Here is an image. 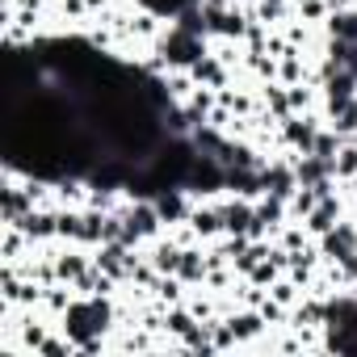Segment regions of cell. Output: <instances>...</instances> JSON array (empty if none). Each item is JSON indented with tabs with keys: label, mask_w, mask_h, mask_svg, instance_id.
Wrapping results in <instances>:
<instances>
[{
	"label": "cell",
	"mask_w": 357,
	"mask_h": 357,
	"mask_svg": "<svg viewBox=\"0 0 357 357\" xmlns=\"http://www.w3.org/2000/svg\"><path fill=\"white\" fill-rule=\"evenodd\" d=\"M0 211H5V223H22V219L34 211V190H30V185H26V190H17V185L0 190Z\"/></svg>",
	"instance_id": "obj_12"
},
{
	"label": "cell",
	"mask_w": 357,
	"mask_h": 357,
	"mask_svg": "<svg viewBox=\"0 0 357 357\" xmlns=\"http://www.w3.org/2000/svg\"><path fill=\"white\" fill-rule=\"evenodd\" d=\"M72 353H76L72 336H47L43 349H38V357H72Z\"/></svg>",
	"instance_id": "obj_26"
},
{
	"label": "cell",
	"mask_w": 357,
	"mask_h": 357,
	"mask_svg": "<svg viewBox=\"0 0 357 357\" xmlns=\"http://www.w3.org/2000/svg\"><path fill=\"white\" fill-rule=\"evenodd\" d=\"M332 176H336V181H353V176H357V143H353V139L336 151V160H332Z\"/></svg>",
	"instance_id": "obj_22"
},
{
	"label": "cell",
	"mask_w": 357,
	"mask_h": 357,
	"mask_svg": "<svg viewBox=\"0 0 357 357\" xmlns=\"http://www.w3.org/2000/svg\"><path fill=\"white\" fill-rule=\"evenodd\" d=\"M59 236L63 240H84V215L80 211H59Z\"/></svg>",
	"instance_id": "obj_25"
},
{
	"label": "cell",
	"mask_w": 357,
	"mask_h": 357,
	"mask_svg": "<svg viewBox=\"0 0 357 357\" xmlns=\"http://www.w3.org/2000/svg\"><path fill=\"white\" fill-rule=\"evenodd\" d=\"M181 252H185L181 240H160V244L151 248V265H155L160 273H176V265H181Z\"/></svg>",
	"instance_id": "obj_17"
},
{
	"label": "cell",
	"mask_w": 357,
	"mask_h": 357,
	"mask_svg": "<svg viewBox=\"0 0 357 357\" xmlns=\"http://www.w3.org/2000/svg\"><path fill=\"white\" fill-rule=\"evenodd\" d=\"M319 198H324V194H319L315 185H298V190H294V198H290V219H298V223H303V219L319 206Z\"/></svg>",
	"instance_id": "obj_21"
},
{
	"label": "cell",
	"mask_w": 357,
	"mask_h": 357,
	"mask_svg": "<svg viewBox=\"0 0 357 357\" xmlns=\"http://www.w3.org/2000/svg\"><path fill=\"white\" fill-rule=\"evenodd\" d=\"M190 76H194L198 84H206V89H227V63H223L219 55H202V59L190 68Z\"/></svg>",
	"instance_id": "obj_15"
},
{
	"label": "cell",
	"mask_w": 357,
	"mask_h": 357,
	"mask_svg": "<svg viewBox=\"0 0 357 357\" xmlns=\"http://www.w3.org/2000/svg\"><path fill=\"white\" fill-rule=\"evenodd\" d=\"M155 55L164 59V68L172 72V68H194L202 55H211L206 51V43H202V34H194V30H181V26H172L168 34H160V43H155Z\"/></svg>",
	"instance_id": "obj_2"
},
{
	"label": "cell",
	"mask_w": 357,
	"mask_h": 357,
	"mask_svg": "<svg viewBox=\"0 0 357 357\" xmlns=\"http://www.w3.org/2000/svg\"><path fill=\"white\" fill-rule=\"evenodd\" d=\"M93 265V257H84V252H59L55 257V269H59V282H68V286H76L80 278H84V269Z\"/></svg>",
	"instance_id": "obj_18"
},
{
	"label": "cell",
	"mask_w": 357,
	"mask_h": 357,
	"mask_svg": "<svg viewBox=\"0 0 357 357\" xmlns=\"http://www.w3.org/2000/svg\"><path fill=\"white\" fill-rule=\"evenodd\" d=\"M17 328H22V344L38 353V349H43V340H47V328H43V324H34V319H30V324H17Z\"/></svg>",
	"instance_id": "obj_28"
},
{
	"label": "cell",
	"mask_w": 357,
	"mask_h": 357,
	"mask_svg": "<svg viewBox=\"0 0 357 357\" xmlns=\"http://www.w3.org/2000/svg\"><path fill=\"white\" fill-rule=\"evenodd\" d=\"M252 219H257V202L252 198H236V202L223 206V231L227 236H248Z\"/></svg>",
	"instance_id": "obj_8"
},
{
	"label": "cell",
	"mask_w": 357,
	"mask_h": 357,
	"mask_svg": "<svg viewBox=\"0 0 357 357\" xmlns=\"http://www.w3.org/2000/svg\"><path fill=\"white\" fill-rule=\"evenodd\" d=\"M122 223H126V244L135 248L139 240H151L155 231H160V211H155V202L147 198V202H135V206H126L122 211Z\"/></svg>",
	"instance_id": "obj_3"
},
{
	"label": "cell",
	"mask_w": 357,
	"mask_h": 357,
	"mask_svg": "<svg viewBox=\"0 0 357 357\" xmlns=\"http://www.w3.org/2000/svg\"><path fill=\"white\" fill-rule=\"evenodd\" d=\"M227 328H231L236 344H248V340H257L269 324H265V315H261L257 307H240L236 315H227Z\"/></svg>",
	"instance_id": "obj_9"
},
{
	"label": "cell",
	"mask_w": 357,
	"mask_h": 357,
	"mask_svg": "<svg viewBox=\"0 0 357 357\" xmlns=\"http://www.w3.org/2000/svg\"><path fill=\"white\" fill-rule=\"evenodd\" d=\"M185 307H190V311H194L198 319H211V315H215V303H206V298H190Z\"/></svg>",
	"instance_id": "obj_31"
},
{
	"label": "cell",
	"mask_w": 357,
	"mask_h": 357,
	"mask_svg": "<svg viewBox=\"0 0 357 357\" xmlns=\"http://www.w3.org/2000/svg\"><path fill=\"white\" fill-rule=\"evenodd\" d=\"M353 97H357V76L353 72H336V76L324 80V109H328V118H336Z\"/></svg>",
	"instance_id": "obj_7"
},
{
	"label": "cell",
	"mask_w": 357,
	"mask_h": 357,
	"mask_svg": "<svg viewBox=\"0 0 357 357\" xmlns=\"http://www.w3.org/2000/svg\"><path fill=\"white\" fill-rule=\"evenodd\" d=\"M328 126H332V130H340V135L349 139V135L357 130V97H353V101H349V105H344V109H340L332 122H328Z\"/></svg>",
	"instance_id": "obj_27"
},
{
	"label": "cell",
	"mask_w": 357,
	"mask_h": 357,
	"mask_svg": "<svg viewBox=\"0 0 357 357\" xmlns=\"http://www.w3.org/2000/svg\"><path fill=\"white\" fill-rule=\"evenodd\" d=\"M328 34L340 38V43H357V13H353V9H332Z\"/></svg>",
	"instance_id": "obj_19"
},
{
	"label": "cell",
	"mask_w": 357,
	"mask_h": 357,
	"mask_svg": "<svg viewBox=\"0 0 357 357\" xmlns=\"http://www.w3.org/2000/svg\"><path fill=\"white\" fill-rule=\"evenodd\" d=\"M63 13H72V17H84V13H89V0H63Z\"/></svg>",
	"instance_id": "obj_32"
},
{
	"label": "cell",
	"mask_w": 357,
	"mask_h": 357,
	"mask_svg": "<svg viewBox=\"0 0 357 357\" xmlns=\"http://www.w3.org/2000/svg\"><path fill=\"white\" fill-rule=\"evenodd\" d=\"M278 80H282V84H303V80H307V68H303L298 47H290V51L282 55V63H278Z\"/></svg>",
	"instance_id": "obj_20"
},
{
	"label": "cell",
	"mask_w": 357,
	"mask_h": 357,
	"mask_svg": "<svg viewBox=\"0 0 357 357\" xmlns=\"http://www.w3.org/2000/svg\"><path fill=\"white\" fill-rule=\"evenodd\" d=\"M328 5H332V9H344V5H353V0H328Z\"/></svg>",
	"instance_id": "obj_33"
},
{
	"label": "cell",
	"mask_w": 357,
	"mask_h": 357,
	"mask_svg": "<svg viewBox=\"0 0 357 357\" xmlns=\"http://www.w3.org/2000/svg\"><path fill=\"white\" fill-rule=\"evenodd\" d=\"M185 227H194L198 240H215V236H223V206H194L190 219H185Z\"/></svg>",
	"instance_id": "obj_11"
},
{
	"label": "cell",
	"mask_w": 357,
	"mask_h": 357,
	"mask_svg": "<svg viewBox=\"0 0 357 357\" xmlns=\"http://www.w3.org/2000/svg\"><path fill=\"white\" fill-rule=\"evenodd\" d=\"M265 105L273 118H290V93L282 84H265Z\"/></svg>",
	"instance_id": "obj_24"
},
{
	"label": "cell",
	"mask_w": 357,
	"mask_h": 357,
	"mask_svg": "<svg viewBox=\"0 0 357 357\" xmlns=\"http://www.w3.org/2000/svg\"><path fill=\"white\" fill-rule=\"evenodd\" d=\"M286 93H290V114H307V105H311V89H303V84H290Z\"/></svg>",
	"instance_id": "obj_30"
},
{
	"label": "cell",
	"mask_w": 357,
	"mask_h": 357,
	"mask_svg": "<svg viewBox=\"0 0 357 357\" xmlns=\"http://www.w3.org/2000/svg\"><path fill=\"white\" fill-rule=\"evenodd\" d=\"M13 227H22L26 231V240H51V236H59V215H51V211H30L22 223H13Z\"/></svg>",
	"instance_id": "obj_16"
},
{
	"label": "cell",
	"mask_w": 357,
	"mask_h": 357,
	"mask_svg": "<svg viewBox=\"0 0 357 357\" xmlns=\"http://www.w3.org/2000/svg\"><path fill=\"white\" fill-rule=\"evenodd\" d=\"M340 147H344V135L328 126V130H319V135H315V147H311V155H324V160H336V151H340Z\"/></svg>",
	"instance_id": "obj_23"
},
{
	"label": "cell",
	"mask_w": 357,
	"mask_h": 357,
	"mask_svg": "<svg viewBox=\"0 0 357 357\" xmlns=\"http://www.w3.org/2000/svg\"><path fill=\"white\" fill-rule=\"evenodd\" d=\"M114 328V307L109 294H80L72 298V307L63 311V336H72V344L80 349L93 336H105Z\"/></svg>",
	"instance_id": "obj_1"
},
{
	"label": "cell",
	"mask_w": 357,
	"mask_h": 357,
	"mask_svg": "<svg viewBox=\"0 0 357 357\" xmlns=\"http://www.w3.org/2000/svg\"><path fill=\"white\" fill-rule=\"evenodd\" d=\"M89 9H105V0H89Z\"/></svg>",
	"instance_id": "obj_34"
},
{
	"label": "cell",
	"mask_w": 357,
	"mask_h": 357,
	"mask_svg": "<svg viewBox=\"0 0 357 357\" xmlns=\"http://www.w3.org/2000/svg\"><path fill=\"white\" fill-rule=\"evenodd\" d=\"M261 185H265V194L290 202L294 190H298V172H294V164H278V160H269V164H261Z\"/></svg>",
	"instance_id": "obj_6"
},
{
	"label": "cell",
	"mask_w": 357,
	"mask_h": 357,
	"mask_svg": "<svg viewBox=\"0 0 357 357\" xmlns=\"http://www.w3.org/2000/svg\"><path fill=\"white\" fill-rule=\"evenodd\" d=\"M319 130H324V126H319L315 114H290V118H282V143L294 147L298 155H307V151L315 147V135H319Z\"/></svg>",
	"instance_id": "obj_4"
},
{
	"label": "cell",
	"mask_w": 357,
	"mask_h": 357,
	"mask_svg": "<svg viewBox=\"0 0 357 357\" xmlns=\"http://www.w3.org/2000/svg\"><path fill=\"white\" fill-rule=\"evenodd\" d=\"M211 273V257H202V248H185L181 252V265H176V278L185 286H202Z\"/></svg>",
	"instance_id": "obj_14"
},
{
	"label": "cell",
	"mask_w": 357,
	"mask_h": 357,
	"mask_svg": "<svg viewBox=\"0 0 357 357\" xmlns=\"http://www.w3.org/2000/svg\"><path fill=\"white\" fill-rule=\"evenodd\" d=\"M307 236H311V231H307V227H286V231H282V240H278V244H282V248H286V252H298V248H307Z\"/></svg>",
	"instance_id": "obj_29"
},
{
	"label": "cell",
	"mask_w": 357,
	"mask_h": 357,
	"mask_svg": "<svg viewBox=\"0 0 357 357\" xmlns=\"http://www.w3.org/2000/svg\"><path fill=\"white\" fill-rule=\"evenodd\" d=\"M340 223V202H336V194H328V198H319V206L303 219V227L311 231V236H324V231H332Z\"/></svg>",
	"instance_id": "obj_13"
},
{
	"label": "cell",
	"mask_w": 357,
	"mask_h": 357,
	"mask_svg": "<svg viewBox=\"0 0 357 357\" xmlns=\"http://www.w3.org/2000/svg\"><path fill=\"white\" fill-rule=\"evenodd\" d=\"M151 202H155V211H160V219H164V223H185V219H190V211H194V206H190V198L176 190V185H172V190L151 194Z\"/></svg>",
	"instance_id": "obj_10"
},
{
	"label": "cell",
	"mask_w": 357,
	"mask_h": 357,
	"mask_svg": "<svg viewBox=\"0 0 357 357\" xmlns=\"http://www.w3.org/2000/svg\"><path fill=\"white\" fill-rule=\"evenodd\" d=\"M319 252H324V261L328 265H344L353 252H357V223H336L332 231H324L319 236Z\"/></svg>",
	"instance_id": "obj_5"
}]
</instances>
